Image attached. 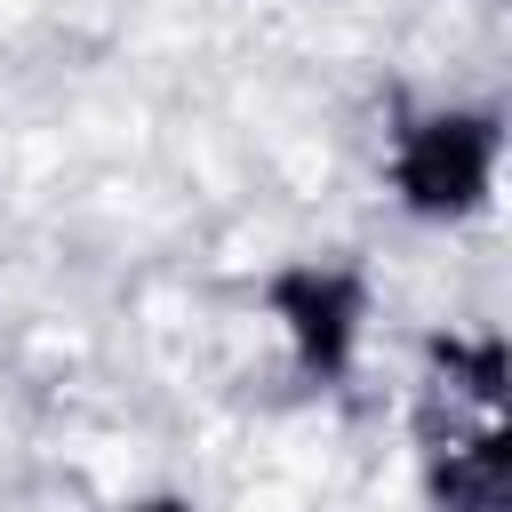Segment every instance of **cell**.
Listing matches in <instances>:
<instances>
[{
	"label": "cell",
	"mask_w": 512,
	"mask_h": 512,
	"mask_svg": "<svg viewBox=\"0 0 512 512\" xmlns=\"http://www.w3.org/2000/svg\"><path fill=\"white\" fill-rule=\"evenodd\" d=\"M384 192L408 224H472L504 176V112L496 104H408L384 128Z\"/></svg>",
	"instance_id": "cell-2"
},
{
	"label": "cell",
	"mask_w": 512,
	"mask_h": 512,
	"mask_svg": "<svg viewBox=\"0 0 512 512\" xmlns=\"http://www.w3.org/2000/svg\"><path fill=\"white\" fill-rule=\"evenodd\" d=\"M112 512H200V504L176 496V488H152V496H128V504H112Z\"/></svg>",
	"instance_id": "cell-4"
},
{
	"label": "cell",
	"mask_w": 512,
	"mask_h": 512,
	"mask_svg": "<svg viewBox=\"0 0 512 512\" xmlns=\"http://www.w3.org/2000/svg\"><path fill=\"white\" fill-rule=\"evenodd\" d=\"M424 512H512V352L496 328H440L416 352Z\"/></svg>",
	"instance_id": "cell-1"
},
{
	"label": "cell",
	"mask_w": 512,
	"mask_h": 512,
	"mask_svg": "<svg viewBox=\"0 0 512 512\" xmlns=\"http://www.w3.org/2000/svg\"><path fill=\"white\" fill-rule=\"evenodd\" d=\"M264 328L280 344V360L304 384H352L360 352H368V320H376V288L360 264L344 256H288L264 272L256 288Z\"/></svg>",
	"instance_id": "cell-3"
}]
</instances>
